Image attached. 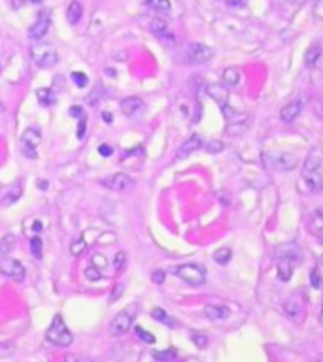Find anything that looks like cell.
Segmentation results:
<instances>
[{
    "label": "cell",
    "instance_id": "cell-1",
    "mask_svg": "<svg viewBox=\"0 0 323 362\" xmlns=\"http://www.w3.org/2000/svg\"><path fill=\"white\" fill-rule=\"evenodd\" d=\"M302 178L306 179L310 191L323 189V157L319 155V151H314L306 157L302 166Z\"/></svg>",
    "mask_w": 323,
    "mask_h": 362
},
{
    "label": "cell",
    "instance_id": "cell-2",
    "mask_svg": "<svg viewBox=\"0 0 323 362\" xmlns=\"http://www.w3.org/2000/svg\"><path fill=\"white\" fill-rule=\"evenodd\" d=\"M45 340L53 343V345H59V347H68L74 341V336L66 327L65 319L61 315H55L53 321H51L50 328L45 330Z\"/></svg>",
    "mask_w": 323,
    "mask_h": 362
},
{
    "label": "cell",
    "instance_id": "cell-3",
    "mask_svg": "<svg viewBox=\"0 0 323 362\" xmlns=\"http://www.w3.org/2000/svg\"><path fill=\"white\" fill-rule=\"evenodd\" d=\"M261 161L265 164V168H270V170H278V172H289L293 170L295 166L299 164V159L293 153H263L261 155Z\"/></svg>",
    "mask_w": 323,
    "mask_h": 362
},
{
    "label": "cell",
    "instance_id": "cell-4",
    "mask_svg": "<svg viewBox=\"0 0 323 362\" xmlns=\"http://www.w3.org/2000/svg\"><path fill=\"white\" fill-rule=\"evenodd\" d=\"M30 59L38 68H51L59 61L57 49L51 43H36L30 47Z\"/></svg>",
    "mask_w": 323,
    "mask_h": 362
},
{
    "label": "cell",
    "instance_id": "cell-5",
    "mask_svg": "<svg viewBox=\"0 0 323 362\" xmlns=\"http://www.w3.org/2000/svg\"><path fill=\"white\" fill-rule=\"evenodd\" d=\"M134 312H136V305H130V307L117 313L110 323V334L112 336H123L125 332H129V328L132 327Z\"/></svg>",
    "mask_w": 323,
    "mask_h": 362
},
{
    "label": "cell",
    "instance_id": "cell-6",
    "mask_svg": "<svg viewBox=\"0 0 323 362\" xmlns=\"http://www.w3.org/2000/svg\"><path fill=\"white\" fill-rule=\"evenodd\" d=\"M174 274H176L181 281H186V283L189 285H195V287H197V285H202L206 281V274H204V270H202L201 266H197V264H181V266L176 268Z\"/></svg>",
    "mask_w": 323,
    "mask_h": 362
},
{
    "label": "cell",
    "instance_id": "cell-7",
    "mask_svg": "<svg viewBox=\"0 0 323 362\" xmlns=\"http://www.w3.org/2000/svg\"><path fill=\"white\" fill-rule=\"evenodd\" d=\"M102 187H106L110 191H115V192H125V191H130L132 187H134V181L130 176L127 174H123V172H117V174H112V176H108L101 181Z\"/></svg>",
    "mask_w": 323,
    "mask_h": 362
},
{
    "label": "cell",
    "instance_id": "cell-8",
    "mask_svg": "<svg viewBox=\"0 0 323 362\" xmlns=\"http://www.w3.org/2000/svg\"><path fill=\"white\" fill-rule=\"evenodd\" d=\"M212 57H214V49L208 47L206 43L193 42L189 43V47H187V61L191 64H204L208 63Z\"/></svg>",
    "mask_w": 323,
    "mask_h": 362
},
{
    "label": "cell",
    "instance_id": "cell-9",
    "mask_svg": "<svg viewBox=\"0 0 323 362\" xmlns=\"http://www.w3.org/2000/svg\"><path fill=\"white\" fill-rule=\"evenodd\" d=\"M51 27V15L50 12H40L36 21L29 27V38L30 40H42L43 36L48 34V30Z\"/></svg>",
    "mask_w": 323,
    "mask_h": 362
},
{
    "label": "cell",
    "instance_id": "cell-10",
    "mask_svg": "<svg viewBox=\"0 0 323 362\" xmlns=\"http://www.w3.org/2000/svg\"><path fill=\"white\" fill-rule=\"evenodd\" d=\"M0 272L10 279H14V281H23L25 276H27L25 266L19 261H14V258H2L0 261Z\"/></svg>",
    "mask_w": 323,
    "mask_h": 362
},
{
    "label": "cell",
    "instance_id": "cell-11",
    "mask_svg": "<svg viewBox=\"0 0 323 362\" xmlns=\"http://www.w3.org/2000/svg\"><path fill=\"white\" fill-rule=\"evenodd\" d=\"M42 140V136H40V130L38 128H29V130H25V134L21 138V147H23V153L30 159H36V147H38V143Z\"/></svg>",
    "mask_w": 323,
    "mask_h": 362
},
{
    "label": "cell",
    "instance_id": "cell-12",
    "mask_svg": "<svg viewBox=\"0 0 323 362\" xmlns=\"http://www.w3.org/2000/svg\"><path fill=\"white\" fill-rule=\"evenodd\" d=\"M201 147H202V138L199 134H191L186 142L179 145V149L174 159H176V161H181V159H186V157L193 155L195 151H199Z\"/></svg>",
    "mask_w": 323,
    "mask_h": 362
},
{
    "label": "cell",
    "instance_id": "cell-13",
    "mask_svg": "<svg viewBox=\"0 0 323 362\" xmlns=\"http://www.w3.org/2000/svg\"><path fill=\"white\" fill-rule=\"evenodd\" d=\"M250 127H251V117H248V115H242L240 119H235V117H233V121H229V125L225 127V134L242 136Z\"/></svg>",
    "mask_w": 323,
    "mask_h": 362
},
{
    "label": "cell",
    "instance_id": "cell-14",
    "mask_svg": "<svg viewBox=\"0 0 323 362\" xmlns=\"http://www.w3.org/2000/svg\"><path fill=\"white\" fill-rule=\"evenodd\" d=\"M301 112H302V100L295 98L291 100V102H287L286 106L280 110V119L284 121V123H291V121H295L301 115Z\"/></svg>",
    "mask_w": 323,
    "mask_h": 362
},
{
    "label": "cell",
    "instance_id": "cell-15",
    "mask_svg": "<svg viewBox=\"0 0 323 362\" xmlns=\"http://www.w3.org/2000/svg\"><path fill=\"white\" fill-rule=\"evenodd\" d=\"M206 92H208V96L212 100H215L219 108L225 106L227 102H229V91H227V87L225 85H219V83H210L206 87Z\"/></svg>",
    "mask_w": 323,
    "mask_h": 362
},
{
    "label": "cell",
    "instance_id": "cell-16",
    "mask_svg": "<svg viewBox=\"0 0 323 362\" xmlns=\"http://www.w3.org/2000/svg\"><path fill=\"white\" fill-rule=\"evenodd\" d=\"M144 110V102L138 96H127L121 100V112L127 117H134L136 114H140Z\"/></svg>",
    "mask_w": 323,
    "mask_h": 362
},
{
    "label": "cell",
    "instance_id": "cell-17",
    "mask_svg": "<svg viewBox=\"0 0 323 362\" xmlns=\"http://www.w3.org/2000/svg\"><path fill=\"white\" fill-rule=\"evenodd\" d=\"M308 230L319 240H323V208H317L312 212L308 219Z\"/></svg>",
    "mask_w": 323,
    "mask_h": 362
},
{
    "label": "cell",
    "instance_id": "cell-18",
    "mask_svg": "<svg viewBox=\"0 0 323 362\" xmlns=\"http://www.w3.org/2000/svg\"><path fill=\"white\" fill-rule=\"evenodd\" d=\"M204 315H206L208 319L221 321L230 317V309L223 304H208V305H204Z\"/></svg>",
    "mask_w": 323,
    "mask_h": 362
},
{
    "label": "cell",
    "instance_id": "cell-19",
    "mask_svg": "<svg viewBox=\"0 0 323 362\" xmlns=\"http://www.w3.org/2000/svg\"><path fill=\"white\" fill-rule=\"evenodd\" d=\"M81 15H83L81 2H79V0H72L70 4H68V10H66V19H68V23H70V25H78Z\"/></svg>",
    "mask_w": 323,
    "mask_h": 362
},
{
    "label": "cell",
    "instance_id": "cell-20",
    "mask_svg": "<svg viewBox=\"0 0 323 362\" xmlns=\"http://www.w3.org/2000/svg\"><path fill=\"white\" fill-rule=\"evenodd\" d=\"M278 258H289V261H301V249L295 243H287L278 247Z\"/></svg>",
    "mask_w": 323,
    "mask_h": 362
},
{
    "label": "cell",
    "instance_id": "cell-21",
    "mask_svg": "<svg viewBox=\"0 0 323 362\" xmlns=\"http://www.w3.org/2000/svg\"><path fill=\"white\" fill-rule=\"evenodd\" d=\"M293 276V261L289 258H280L278 261V277L282 281H289Z\"/></svg>",
    "mask_w": 323,
    "mask_h": 362
},
{
    "label": "cell",
    "instance_id": "cell-22",
    "mask_svg": "<svg viewBox=\"0 0 323 362\" xmlns=\"http://www.w3.org/2000/svg\"><path fill=\"white\" fill-rule=\"evenodd\" d=\"M223 83L229 87H235L240 83V70L235 68V66H229L223 70Z\"/></svg>",
    "mask_w": 323,
    "mask_h": 362
},
{
    "label": "cell",
    "instance_id": "cell-23",
    "mask_svg": "<svg viewBox=\"0 0 323 362\" xmlns=\"http://www.w3.org/2000/svg\"><path fill=\"white\" fill-rule=\"evenodd\" d=\"M146 6L153 10L157 15H166L170 12V2L168 0H146Z\"/></svg>",
    "mask_w": 323,
    "mask_h": 362
},
{
    "label": "cell",
    "instance_id": "cell-24",
    "mask_svg": "<svg viewBox=\"0 0 323 362\" xmlns=\"http://www.w3.org/2000/svg\"><path fill=\"white\" fill-rule=\"evenodd\" d=\"M319 57H321V45H319V43H314V45H310V49L306 51L304 64H306V66H316Z\"/></svg>",
    "mask_w": 323,
    "mask_h": 362
},
{
    "label": "cell",
    "instance_id": "cell-25",
    "mask_svg": "<svg viewBox=\"0 0 323 362\" xmlns=\"http://www.w3.org/2000/svg\"><path fill=\"white\" fill-rule=\"evenodd\" d=\"M19 196H21V185H15V187L6 191V194L2 196V206H12V204H15L19 200Z\"/></svg>",
    "mask_w": 323,
    "mask_h": 362
},
{
    "label": "cell",
    "instance_id": "cell-26",
    "mask_svg": "<svg viewBox=\"0 0 323 362\" xmlns=\"http://www.w3.org/2000/svg\"><path fill=\"white\" fill-rule=\"evenodd\" d=\"M151 317L159 323H163L166 327H176V321L170 319V315L165 312V309H161V307H155V309H151Z\"/></svg>",
    "mask_w": 323,
    "mask_h": 362
},
{
    "label": "cell",
    "instance_id": "cell-27",
    "mask_svg": "<svg viewBox=\"0 0 323 362\" xmlns=\"http://www.w3.org/2000/svg\"><path fill=\"white\" fill-rule=\"evenodd\" d=\"M14 245H15V236L14 234H6L2 240H0V261L8 255L12 249H14Z\"/></svg>",
    "mask_w": 323,
    "mask_h": 362
},
{
    "label": "cell",
    "instance_id": "cell-28",
    "mask_svg": "<svg viewBox=\"0 0 323 362\" xmlns=\"http://www.w3.org/2000/svg\"><path fill=\"white\" fill-rule=\"evenodd\" d=\"M176 356H178V351H176V349H168V351H155V353H153V358H155L157 362H172Z\"/></svg>",
    "mask_w": 323,
    "mask_h": 362
},
{
    "label": "cell",
    "instance_id": "cell-29",
    "mask_svg": "<svg viewBox=\"0 0 323 362\" xmlns=\"http://www.w3.org/2000/svg\"><path fill=\"white\" fill-rule=\"evenodd\" d=\"M230 256H233V251L229 247H219L214 253V261L217 264H227L230 261Z\"/></svg>",
    "mask_w": 323,
    "mask_h": 362
},
{
    "label": "cell",
    "instance_id": "cell-30",
    "mask_svg": "<svg viewBox=\"0 0 323 362\" xmlns=\"http://www.w3.org/2000/svg\"><path fill=\"white\" fill-rule=\"evenodd\" d=\"M284 309H286V313L289 317H299L302 313V307L297 300H287L286 304H284Z\"/></svg>",
    "mask_w": 323,
    "mask_h": 362
},
{
    "label": "cell",
    "instance_id": "cell-31",
    "mask_svg": "<svg viewBox=\"0 0 323 362\" xmlns=\"http://www.w3.org/2000/svg\"><path fill=\"white\" fill-rule=\"evenodd\" d=\"M36 96H38L40 104H43V106H50V104L55 102V98H53V92H51L50 89H38V91H36Z\"/></svg>",
    "mask_w": 323,
    "mask_h": 362
},
{
    "label": "cell",
    "instance_id": "cell-32",
    "mask_svg": "<svg viewBox=\"0 0 323 362\" xmlns=\"http://www.w3.org/2000/svg\"><path fill=\"white\" fill-rule=\"evenodd\" d=\"M91 264H93L95 268L99 272H104L108 268V261H106V256L104 255H101V253H95L93 256H91Z\"/></svg>",
    "mask_w": 323,
    "mask_h": 362
},
{
    "label": "cell",
    "instance_id": "cell-33",
    "mask_svg": "<svg viewBox=\"0 0 323 362\" xmlns=\"http://www.w3.org/2000/svg\"><path fill=\"white\" fill-rule=\"evenodd\" d=\"M134 332H136V336L144 341V343H150V345H153V343H155V336H153L151 332H148L146 328L136 327V328H134Z\"/></svg>",
    "mask_w": 323,
    "mask_h": 362
},
{
    "label": "cell",
    "instance_id": "cell-34",
    "mask_svg": "<svg viewBox=\"0 0 323 362\" xmlns=\"http://www.w3.org/2000/svg\"><path fill=\"white\" fill-rule=\"evenodd\" d=\"M42 240L38 238V236H34L32 240H30V253L36 256V258H42Z\"/></svg>",
    "mask_w": 323,
    "mask_h": 362
},
{
    "label": "cell",
    "instance_id": "cell-35",
    "mask_svg": "<svg viewBox=\"0 0 323 362\" xmlns=\"http://www.w3.org/2000/svg\"><path fill=\"white\" fill-rule=\"evenodd\" d=\"M191 340H193V343L199 349H204L206 345H208V338H206L204 334H201V332H193V334H191Z\"/></svg>",
    "mask_w": 323,
    "mask_h": 362
},
{
    "label": "cell",
    "instance_id": "cell-36",
    "mask_svg": "<svg viewBox=\"0 0 323 362\" xmlns=\"http://www.w3.org/2000/svg\"><path fill=\"white\" fill-rule=\"evenodd\" d=\"M85 251V241L83 240H74L70 243V253L74 256H78V255H81Z\"/></svg>",
    "mask_w": 323,
    "mask_h": 362
},
{
    "label": "cell",
    "instance_id": "cell-37",
    "mask_svg": "<svg viewBox=\"0 0 323 362\" xmlns=\"http://www.w3.org/2000/svg\"><path fill=\"white\" fill-rule=\"evenodd\" d=\"M123 291H125V285H123V283L114 285V289H112V294H110V302H112V304H114V302H117V300L121 298Z\"/></svg>",
    "mask_w": 323,
    "mask_h": 362
},
{
    "label": "cell",
    "instance_id": "cell-38",
    "mask_svg": "<svg viewBox=\"0 0 323 362\" xmlns=\"http://www.w3.org/2000/svg\"><path fill=\"white\" fill-rule=\"evenodd\" d=\"M223 147H225V143L219 142V140H212L210 143H206V151L208 153H221Z\"/></svg>",
    "mask_w": 323,
    "mask_h": 362
},
{
    "label": "cell",
    "instance_id": "cell-39",
    "mask_svg": "<svg viewBox=\"0 0 323 362\" xmlns=\"http://www.w3.org/2000/svg\"><path fill=\"white\" fill-rule=\"evenodd\" d=\"M72 81H74L78 87H85L87 85V76L83 74V72H74V74H72Z\"/></svg>",
    "mask_w": 323,
    "mask_h": 362
},
{
    "label": "cell",
    "instance_id": "cell-40",
    "mask_svg": "<svg viewBox=\"0 0 323 362\" xmlns=\"http://www.w3.org/2000/svg\"><path fill=\"white\" fill-rule=\"evenodd\" d=\"M85 277H87V279H91V281H99V279L102 277V272H99L93 266V264H91V266H89V268L85 270Z\"/></svg>",
    "mask_w": 323,
    "mask_h": 362
},
{
    "label": "cell",
    "instance_id": "cell-41",
    "mask_svg": "<svg viewBox=\"0 0 323 362\" xmlns=\"http://www.w3.org/2000/svg\"><path fill=\"white\" fill-rule=\"evenodd\" d=\"M310 283L314 289H321V277L317 274V270H312L310 272Z\"/></svg>",
    "mask_w": 323,
    "mask_h": 362
},
{
    "label": "cell",
    "instance_id": "cell-42",
    "mask_svg": "<svg viewBox=\"0 0 323 362\" xmlns=\"http://www.w3.org/2000/svg\"><path fill=\"white\" fill-rule=\"evenodd\" d=\"M123 266H125V253H121V251H119V253L115 255V258H114V268H115V270H121Z\"/></svg>",
    "mask_w": 323,
    "mask_h": 362
},
{
    "label": "cell",
    "instance_id": "cell-43",
    "mask_svg": "<svg viewBox=\"0 0 323 362\" xmlns=\"http://www.w3.org/2000/svg\"><path fill=\"white\" fill-rule=\"evenodd\" d=\"M65 362H91V360H89V358H85V356L72 355V353H68V355L65 356Z\"/></svg>",
    "mask_w": 323,
    "mask_h": 362
},
{
    "label": "cell",
    "instance_id": "cell-44",
    "mask_svg": "<svg viewBox=\"0 0 323 362\" xmlns=\"http://www.w3.org/2000/svg\"><path fill=\"white\" fill-rule=\"evenodd\" d=\"M151 279H153V283H163L165 281V272L163 270H155L153 274H151Z\"/></svg>",
    "mask_w": 323,
    "mask_h": 362
},
{
    "label": "cell",
    "instance_id": "cell-45",
    "mask_svg": "<svg viewBox=\"0 0 323 362\" xmlns=\"http://www.w3.org/2000/svg\"><path fill=\"white\" fill-rule=\"evenodd\" d=\"M223 110V115L227 117V119H233V117H237V112L233 110V108H229V104H225V106H221Z\"/></svg>",
    "mask_w": 323,
    "mask_h": 362
},
{
    "label": "cell",
    "instance_id": "cell-46",
    "mask_svg": "<svg viewBox=\"0 0 323 362\" xmlns=\"http://www.w3.org/2000/svg\"><path fill=\"white\" fill-rule=\"evenodd\" d=\"M314 15L317 19H323V0H317L316 6H314Z\"/></svg>",
    "mask_w": 323,
    "mask_h": 362
},
{
    "label": "cell",
    "instance_id": "cell-47",
    "mask_svg": "<svg viewBox=\"0 0 323 362\" xmlns=\"http://www.w3.org/2000/svg\"><path fill=\"white\" fill-rule=\"evenodd\" d=\"M99 153H101L102 157H110L114 151H112V147L110 145H106V143H102V145H99Z\"/></svg>",
    "mask_w": 323,
    "mask_h": 362
},
{
    "label": "cell",
    "instance_id": "cell-48",
    "mask_svg": "<svg viewBox=\"0 0 323 362\" xmlns=\"http://www.w3.org/2000/svg\"><path fill=\"white\" fill-rule=\"evenodd\" d=\"M304 2H306V0H286L287 6H291L293 10H299L301 6H304Z\"/></svg>",
    "mask_w": 323,
    "mask_h": 362
},
{
    "label": "cell",
    "instance_id": "cell-49",
    "mask_svg": "<svg viewBox=\"0 0 323 362\" xmlns=\"http://www.w3.org/2000/svg\"><path fill=\"white\" fill-rule=\"evenodd\" d=\"M83 136H85V117L79 119V127H78V138L79 140H83Z\"/></svg>",
    "mask_w": 323,
    "mask_h": 362
},
{
    "label": "cell",
    "instance_id": "cell-50",
    "mask_svg": "<svg viewBox=\"0 0 323 362\" xmlns=\"http://www.w3.org/2000/svg\"><path fill=\"white\" fill-rule=\"evenodd\" d=\"M70 114H72V115H78L79 119H83V117H85V115H83V110H81V108H70Z\"/></svg>",
    "mask_w": 323,
    "mask_h": 362
},
{
    "label": "cell",
    "instance_id": "cell-51",
    "mask_svg": "<svg viewBox=\"0 0 323 362\" xmlns=\"http://www.w3.org/2000/svg\"><path fill=\"white\" fill-rule=\"evenodd\" d=\"M38 187H40V189H48V187H50V183H48L45 179H38Z\"/></svg>",
    "mask_w": 323,
    "mask_h": 362
},
{
    "label": "cell",
    "instance_id": "cell-52",
    "mask_svg": "<svg viewBox=\"0 0 323 362\" xmlns=\"http://www.w3.org/2000/svg\"><path fill=\"white\" fill-rule=\"evenodd\" d=\"M102 119L106 121V123H112V114H110V112H104V114H102Z\"/></svg>",
    "mask_w": 323,
    "mask_h": 362
},
{
    "label": "cell",
    "instance_id": "cell-53",
    "mask_svg": "<svg viewBox=\"0 0 323 362\" xmlns=\"http://www.w3.org/2000/svg\"><path fill=\"white\" fill-rule=\"evenodd\" d=\"M34 230L36 232H42V223H40V221H36L34 223Z\"/></svg>",
    "mask_w": 323,
    "mask_h": 362
},
{
    "label": "cell",
    "instance_id": "cell-54",
    "mask_svg": "<svg viewBox=\"0 0 323 362\" xmlns=\"http://www.w3.org/2000/svg\"><path fill=\"white\" fill-rule=\"evenodd\" d=\"M25 2H30V4H43L45 0H25Z\"/></svg>",
    "mask_w": 323,
    "mask_h": 362
},
{
    "label": "cell",
    "instance_id": "cell-55",
    "mask_svg": "<svg viewBox=\"0 0 323 362\" xmlns=\"http://www.w3.org/2000/svg\"><path fill=\"white\" fill-rule=\"evenodd\" d=\"M319 323L323 325V307H321V315H319Z\"/></svg>",
    "mask_w": 323,
    "mask_h": 362
},
{
    "label": "cell",
    "instance_id": "cell-56",
    "mask_svg": "<svg viewBox=\"0 0 323 362\" xmlns=\"http://www.w3.org/2000/svg\"><path fill=\"white\" fill-rule=\"evenodd\" d=\"M317 362H323V358H319V360H317Z\"/></svg>",
    "mask_w": 323,
    "mask_h": 362
},
{
    "label": "cell",
    "instance_id": "cell-57",
    "mask_svg": "<svg viewBox=\"0 0 323 362\" xmlns=\"http://www.w3.org/2000/svg\"><path fill=\"white\" fill-rule=\"evenodd\" d=\"M321 264H323V255H321Z\"/></svg>",
    "mask_w": 323,
    "mask_h": 362
}]
</instances>
